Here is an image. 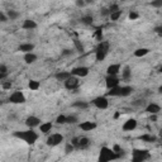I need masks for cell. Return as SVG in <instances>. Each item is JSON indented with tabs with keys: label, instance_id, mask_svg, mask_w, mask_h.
<instances>
[{
	"label": "cell",
	"instance_id": "obj_12",
	"mask_svg": "<svg viewBox=\"0 0 162 162\" xmlns=\"http://www.w3.org/2000/svg\"><path fill=\"white\" fill-rule=\"evenodd\" d=\"M39 124H41V119L38 117H34V115H31V117H28L26 119V125L28 128H35V127H39Z\"/></svg>",
	"mask_w": 162,
	"mask_h": 162
},
{
	"label": "cell",
	"instance_id": "obj_3",
	"mask_svg": "<svg viewBox=\"0 0 162 162\" xmlns=\"http://www.w3.org/2000/svg\"><path fill=\"white\" fill-rule=\"evenodd\" d=\"M113 160H119L118 154L109 147H101L100 154H99V161L108 162V161H113Z\"/></svg>",
	"mask_w": 162,
	"mask_h": 162
},
{
	"label": "cell",
	"instance_id": "obj_48",
	"mask_svg": "<svg viewBox=\"0 0 162 162\" xmlns=\"http://www.w3.org/2000/svg\"><path fill=\"white\" fill-rule=\"evenodd\" d=\"M94 0H85V4H91Z\"/></svg>",
	"mask_w": 162,
	"mask_h": 162
},
{
	"label": "cell",
	"instance_id": "obj_17",
	"mask_svg": "<svg viewBox=\"0 0 162 162\" xmlns=\"http://www.w3.org/2000/svg\"><path fill=\"white\" fill-rule=\"evenodd\" d=\"M53 128V124L51 122H44V123H41L39 124V132L43 134H48L50 132Z\"/></svg>",
	"mask_w": 162,
	"mask_h": 162
},
{
	"label": "cell",
	"instance_id": "obj_9",
	"mask_svg": "<svg viewBox=\"0 0 162 162\" xmlns=\"http://www.w3.org/2000/svg\"><path fill=\"white\" fill-rule=\"evenodd\" d=\"M91 103L96 106L98 109H101V110L108 109V106H109V101H108L106 96H98V98H95Z\"/></svg>",
	"mask_w": 162,
	"mask_h": 162
},
{
	"label": "cell",
	"instance_id": "obj_10",
	"mask_svg": "<svg viewBox=\"0 0 162 162\" xmlns=\"http://www.w3.org/2000/svg\"><path fill=\"white\" fill-rule=\"evenodd\" d=\"M71 72V75H74V76H76V77H85V76H87L89 75V69L86 67V66H79V67H74L72 70L70 71Z\"/></svg>",
	"mask_w": 162,
	"mask_h": 162
},
{
	"label": "cell",
	"instance_id": "obj_5",
	"mask_svg": "<svg viewBox=\"0 0 162 162\" xmlns=\"http://www.w3.org/2000/svg\"><path fill=\"white\" fill-rule=\"evenodd\" d=\"M71 143L74 145L75 149H86L91 142L87 137H75L71 139Z\"/></svg>",
	"mask_w": 162,
	"mask_h": 162
},
{
	"label": "cell",
	"instance_id": "obj_40",
	"mask_svg": "<svg viewBox=\"0 0 162 162\" xmlns=\"http://www.w3.org/2000/svg\"><path fill=\"white\" fill-rule=\"evenodd\" d=\"M11 86H13V84H11L10 81L3 82V89H4V90H9V89H11Z\"/></svg>",
	"mask_w": 162,
	"mask_h": 162
},
{
	"label": "cell",
	"instance_id": "obj_2",
	"mask_svg": "<svg viewBox=\"0 0 162 162\" xmlns=\"http://www.w3.org/2000/svg\"><path fill=\"white\" fill-rule=\"evenodd\" d=\"M109 42L106 41H100L99 44L96 46V48H95V58H96V61H103V60L106 57L108 52H109Z\"/></svg>",
	"mask_w": 162,
	"mask_h": 162
},
{
	"label": "cell",
	"instance_id": "obj_14",
	"mask_svg": "<svg viewBox=\"0 0 162 162\" xmlns=\"http://www.w3.org/2000/svg\"><path fill=\"white\" fill-rule=\"evenodd\" d=\"M96 127H98L96 123H95V122H89V121L82 122V123L79 124V128L81 130H84V132H91V130H94Z\"/></svg>",
	"mask_w": 162,
	"mask_h": 162
},
{
	"label": "cell",
	"instance_id": "obj_29",
	"mask_svg": "<svg viewBox=\"0 0 162 162\" xmlns=\"http://www.w3.org/2000/svg\"><path fill=\"white\" fill-rule=\"evenodd\" d=\"M28 86H29V89H31V90L35 91V90H38V89H39L41 84H39L37 80H31V81H29V84H28Z\"/></svg>",
	"mask_w": 162,
	"mask_h": 162
},
{
	"label": "cell",
	"instance_id": "obj_21",
	"mask_svg": "<svg viewBox=\"0 0 162 162\" xmlns=\"http://www.w3.org/2000/svg\"><path fill=\"white\" fill-rule=\"evenodd\" d=\"M70 76H71L70 71H60V72H57V74L55 75V77H56L57 81H65V80H67Z\"/></svg>",
	"mask_w": 162,
	"mask_h": 162
},
{
	"label": "cell",
	"instance_id": "obj_18",
	"mask_svg": "<svg viewBox=\"0 0 162 162\" xmlns=\"http://www.w3.org/2000/svg\"><path fill=\"white\" fill-rule=\"evenodd\" d=\"M161 112V106L156 103H151L146 106V113L148 114H158Z\"/></svg>",
	"mask_w": 162,
	"mask_h": 162
},
{
	"label": "cell",
	"instance_id": "obj_7",
	"mask_svg": "<svg viewBox=\"0 0 162 162\" xmlns=\"http://www.w3.org/2000/svg\"><path fill=\"white\" fill-rule=\"evenodd\" d=\"M9 101L11 104H24L26 103V96H24V94H23L22 91L17 90V91H14L9 96Z\"/></svg>",
	"mask_w": 162,
	"mask_h": 162
},
{
	"label": "cell",
	"instance_id": "obj_28",
	"mask_svg": "<svg viewBox=\"0 0 162 162\" xmlns=\"http://www.w3.org/2000/svg\"><path fill=\"white\" fill-rule=\"evenodd\" d=\"M109 17H110V19H112L113 22H117L119 18L122 17V10L119 9V10H117V11H113V13L109 14Z\"/></svg>",
	"mask_w": 162,
	"mask_h": 162
},
{
	"label": "cell",
	"instance_id": "obj_35",
	"mask_svg": "<svg viewBox=\"0 0 162 162\" xmlns=\"http://www.w3.org/2000/svg\"><path fill=\"white\" fill-rule=\"evenodd\" d=\"M151 5L154 7V8H161L162 7V0H152Z\"/></svg>",
	"mask_w": 162,
	"mask_h": 162
},
{
	"label": "cell",
	"instance_id": "obj_11",
	"mask_svg": "<svg viewBox=\"0 0 162 162\" xmlns=\"http://www.w3.org/2000/svg\"><path fill=\"white\" fill-rule=\"evenodd\" d=\"M119 80L117 75H108L106 76V79H105V85L108 89H112V87H115L119 85Z\"/></svg>",
	"mask_w": 162,
	"mask_h": 162
},
{
	"label": "cell",
	"instance_id": "obj_23",
	"mask_svg": "<svg viewBox=\"0 0 162 162\" xmlns=\"http://www.w3.org/2000/svg\"><path fill=\"white\" fill-rule=\"evenodd\" d=\"M141 139L146 143H154L157 141V137L153 134H143V136H141Z\"/></svg>",
	"mask_w": 162,
	"mask_h": 162
},
{
	"label": "cell",
	"instance_id": "obj_27",
	"mask_svg": "<svg viewBox=\"0 0 162 162\" xmlns=\"http://www.w3.org/2000/svg\"><path fill=\"white\" fill-rule=\"evenodd\" d=\"M80 20H81L82 24H85V26H91L93 22H94V18H93L91 15H85V17H82Z\"/></svg>",
	"mask_w": 162,
	"mask_h": 162
},
{
	"label": "cell",
	"instance_id": "obj_20",
	"mask_svg": "<svg viewBox=\"0 0 162 162\" xmlns=\"http://www.w3.org/2000/svg\"><path fill=\"white\" fill-rule=\"evenodd\" d=\"M37 61V55L33 52H28V53H24V62L31 65V63H34Z\"/></svg>",
	"mask_w": 162,
	"mask_h": 162
},
{
	"label": "cell",
	"instance_id": "obj_47",
	"mask_svg": "<svg viewBox=\"0 0 162 162\" xmlns=\"http://www.w3.org/2000/svg\"><path fill=\"white\" fill-rule=\"evenodd\" d=\"M119 117H121V113H115V114H114V118H119Z\"/></svg>",
	"mask_w": 162,
	"mask_h": 162
},
{
	"label": "cell",
	"instance_id": "obj_13",
	"mask_svg": "<svg viewBox=\"0 0 162 162\" xmlns=\"http://www.w3.org/2000/svg\"><path fill=\"white\" fill-rule=\"evenodd\" d=\"M137 125H138V123H137L136 119L130 118V119H128V121L124 122V124H123L122 128H123V130H125V132H132V130H134V129L137 128Z\"/></svg>",
	"mask_w": 162,
	"mask_h": 162
},
{
	"label": "cell",
	"instance_id": "obj_26",
	"mask_svg": "<svg viewBox=\"0 0 162 162\" xmlns=\"http://www.w3.org/2000/svg\"><path fill=\"white\" fill-rule=\"evenodd\" d=\"M7 17H8V19H10V20H15V19L19 18V13L15 11V10H13V9H9L7 11Z\"/></svg>",
	"mask_w": 162,
	"mask_h": 162
},
{
	"label": "cell",
	"instance_id": "obj_42",
	"mask_svg": "<svg viewBox=\"0 0 162 162\" xmlns=\"http://www.w3.org/2000/svg\"><path fill=\"white\" fill-rule=\"evenodd\" d=\"M75 4L77 5L79 8H82V7H85V0H75Z\"/></svg>",
	"mask_w": 162,
	"mask_h": 162
},
{
	"label": "cell",
	"instance_id": "obj_4",
	"mask_svg": "<svg viewBox=\"0 0 162 162\" xmlns=\"http://www.w3.org/2000/svg\"><path fill=\"white\" fill-rule=\"evenodd\" d=\"M151 158V154L147 149H133L132 153V161L133 162H143Z\"/></svg>",
	"mask_w": 162,
	"mask_h": 162
},
{
	"label": "cell",
	"instance_id": "obj_46",
	"mask_svg": "<svg viewBox=\"0 0 162 162\" xmlns=\"http://www.w3.org/2000/svg\"><path fill=\"white\" fill-rule=\"evenodd\" d=\"M8 76V74H4V72H0V81H2V80H4L5 79V77H7Z\"/></svg>",
	"mask_w": 162,
	"mask_h": 162
},
{
	"label": "cell",
	"instance_id": "obj_6",
	"mask_svg": "<svg viewBox=\"0 0 162 162\" xmlns=\"http://www.w3.org/2000/svg\"><path fill=\"white\" fill-rule=\"evenodd\" d=\"M63 142V136L61 133H53L51 136H48V138H47V146L50 147H56L58 145H61V143Z\"/></svg>",
	"mask_w": 162,
	"mask_h": 162
},
{
	"label": "cell",
	"instance_id": "obj_37",
	"mask_svg": "<svg viewBox=\"0 0 162 162\" xmlns=\"http://www.w3.org/2000/svg\"><path fill=\"white\" fill-rule=\"evenodd\" d=\"M145 104H146L145 100H136V101L132 103V105H133V106H143Z\"/></svg>",
	"mask_w": 162,
	"mask_h": 162
},
{
	"label": "cell",
	"instance_id": "obj_19",
	"mask_svg": "<svg viewBox=\"0 0 162 162\" xmlns=\"http://www.w3.org/2000/svg\"><path fill=\"white\" fill-rule=\"evenodd\" d=\"M34 50V44L33 43H22L18 47V51H20L23 53H28V52H33Z\"/></svg>",
	"mask_w": 162,
	"mask_h": 162
},
{
	"label": "cell",
	"instance_id": "obj_22",
	"mask_svg": "<svg viewBox=\"0 0 162 162\" xmlns=\"http://www.w3.org/2000/svg\"><path fill=\"white\" fill-rule=\"evenodd\" d=\"M130 77H132V70H130L129 66H125V67L123 69V71H122V79L125 80V81H128Z\"/></svg>",
	"mask_w": 162,
	"mask_h": 162
},
{
	"label": "cell",
	"instance_id": "obj_49",
	"mask_svg": "<svg viewBox=\"0 0 162 162\" xmlns=\"http://www.w3.org/2000/svg\"><path fill=\"white\" fill-rule=\"evenodd\" d=\"M122 2H123V0H122Z\"/></svg>",
	"mask_w": 162,
	"mask_h": 162
},
{
	"label": "cell",
	"instance_id": "obj_44",
	"mask_svg": "<svg viewBox=\"0 0 162 162\" xmlns=\"http://www.w3.org/2000/svg\"><path fill=\"white\" fill-rule=\"evenodd\" d=\"M0 72H4V74H8V67L5 65H0Z\"/></svg>",
	"mask_w": 162,
	"mask_h": 162
},
{
	"label": "cell",
	"instance_id": "obj_8",
	"mask_svg": "<svg viewBox=\"0 0 162 162\" xmlns=\"http://www.w3.org/2000/svg\"><path fill=\"white\" fill-rule=\"evenodd\" d=\"M63 84H65V87L67 90H76L80 85V81H79V77L71 75L67 80L63 81Z\"/></svg>",
	"mask_w": 162,
	"mask_h": 162
},
{
	"label": "cell",
	"instance_id": "obj_16",
	"mask_svg": "<svg viewBox=\"0 0 162 162\" xmlns=\"http://www.w3.org/2000/svg\"><path fill=\"white\" fill-rule=\"evenodd\" d=\"M22 28L26 29V31H33V29L37 28V23H35L33 19H26L23 22Z\"/></svg>",
	"mask_w": 162,
	"mask_h": 162
},
{
	"label": "cell",
	"instance_id": "obj_15",
	"mask_svg": "<svg viewBox=\"0 0 162 162\" xmlns=\"http://www.w3.org/2000/svg\"><path fill=\"white\" fill-rule=\"evenodd\" d=\"M119 72H121V65L119 63H112L106 69V75H118Z\"/></svg>",
	"mask_w": 162,
	"mask_h": 162
},
{
	"label": "cell",
	"instance_id": "obj_1",
	"mask_svg": "<svg viewBox=\"0 0 162 162\" xmlns=\"http://www.w3.org/2000/svg\"><path fill=\"white\" fill-rule=\"evenodd\" d=\"M13 136L15 138H19V139L24 141L26 143H28V145H34L38 139V134L31 128L27 129V130H17L13 133Z\"/></svg>",
	"mask_w": 162,
	"mask_h": 162
},
{
	"label": "cell",
	"instance_id": "obj_24",
	"mask_svg": "<svg viewBox=\"0 0 162 162\" xmlns=\"http://www.w3.org/2000/svg\"><path fill=\"white\" fill-rule=\"evenodd\" d=\"M72 106H74V108H77V109H87V108L90 106V104L87 103V101H81V100H79V101H75V103L72 104Z\"/></svg>",
	"mask_w": 162,
	"mask_h": 162
},
{
	"label": "cell",
	"instance_id": "obj_25",
	"mask_svg": "<svg viewBox=\"0 0 162 162\" xmlns=\"http://www.w3.org/2000/svg\"><path fill=\"white\" fill-rule=\"evenodd\" d=\"M148 53H149V50L143 47V48H138V50L134 51V56L136 57H145V56L148 55Z\"/></svg>",
	"mask_w": 162,
	"mask_h": 162
},
{
	"label": "cell",
	"instance_id": "obj_43",
	"mask_svg": "<svg viewBox=\"0 0 162 162\" xmlns=\"http://www.w3.org/2000/svg\"><path fill=\"white\" fill-rule=\"evenodd\" d=\"M61 55H62V56H71V55H72V51L69 50V48H65V50L61 52Z\"/></svg>",
	"mask_w": 162,
	"mask_h": 162
},
{
	"label": "cell",
	"instance_id": "obj_45",
	"mask_svg": "<svg viewBox=\"0 0 162 162\" xmlns=\"http://www.w3.org/2000/svg\"><path fill=\"white\" fill-rule=\"evenodd\" d=\"M154 32L161 35V34H162V27H161V26H157V27L154 28Z\"/></svg>",
	"mask_w": 162,
	"mask_h": 162
},
{
	"label": "cell",
	"instance_id": "obj_32",
	"mask_svg": "<svg viewBox=\"0 0 162 162\" xmlns=\"http://www.w3.org/2000/svg\"><path fill=\"white\" fill-rule=\"evenodd\" d=\"M75 151V147H74V145L71 142H69V143H66V146H65V152L66 153H71V152H74Z\"/></svg>",
	"mask_w": 162,
	"mask_h": 162
},
{
	"label": "cell",
	"instance_id": "obj_33",
	"mask_svg": "<svg viewBox=\"0 0 162 162\" xmlns=\"http://www.w3.org/2000/svg\"><path fill=\"white\" fill-rule=\"evenodd\" d=\"M56 124H66V115H63V114H61V115H58L57 118H56Z\"/></svg>",
	"mask_w": 162,
	"mask_h": 162
},
{
	"label": "cell",
	"instance_id": "obj_34",
	"mask_svg": "<svg viewBox=\"0 0 162 162\" xmlns=\"http://www.w3.org/2000/svg\"><path fill=\"white\" fill-rule=\"evenodd\" d=\"M128 18H129L130 20H136V19H138V18H139V14H138L137 11H130L129 15H128Z\"/></svg>",
	"mask_w": 162,
	"mask_h": 162
},
{
	"label": "cell",
	"instance_id": "obj_38",
	"mask_svg": "<svg viewBox=\"0 0 162 162\" xmlns=\"http://www.w3.org/2000/svg\"><path fill=\"white\" fill-rule=\"evenodd\" d=\"M109 13H113V11H117V10H119V7H118V4H112L109 8Z\"/></svg>",
	"mask_w": 162,
	"mask_h": 162
},
{
	"label": "cell",
	"instance_id": "obj_36",
	"mask_svg": "<svg viewBox=\"0 0 162 162\" xmlns=\"http://www.w3.org/2000/svg\"><path fill=\"white\" fill-rule=\"evenodd\" d=\"M95 37H96V39L100 42V41H103V31L101 29H98L96 32H95Z\"/></svg>",
	"mask_w": 162,
	"mask_h": 162
},
{
	"label": "cell",
	"instance_id": "obj_31",
	"mask_svg": "<svg viewBox=\"0 0 162 162\" xmlns=\"http://www.w3.org/2000/svg\"><path fill=\"white\" fill-rule=\"evenodd\" d=\"M74 44H75V48L79 51V52H84V46H82V43H81V41L80 39H77V38H75L74 39Z\"/></svg>",
	"mask_w": 162,
	"mask_h": 162
},
{
	"label": "cell",
	"instance_id": "obj_41",
	"mask_svg": "<svg viewBox=\"0 0 162 162\" xmlns=\"http://www.w3.org/2000/svg\"><path fill=\"white\" fill-rule=\"evenodd\" d=\"M100 14L103 15V17H108L110 13H109V9L108 8H101V10H100Z\"/></svg>",
	"mask_w": 162,
	"mask_h": 162
},
{
	"label": "cell",
	"instance_id": "obj_39",
	"mask_svg": "<svg viewBox=\"0 0 162 162\" xmlns=\"http://www.w3.org/2000/svg\"><path fill=\"white\" fill-rule=\"evenodd\" d=\"M8 20H9V19H8L7 14H5V13H3V11H0V22L5 23V22H8Z\"/></svg>",
	"mask_w": 162,
	"mask_h": 162
},
{
	"label": "cell",
	"instance_id": "obj_30",
	"mask_svg": "<svg viewBox=\"0 0 162 162\" xmlns=\"http://www.w3.org/2000/svg\"><path fill=\"white\" fill-rule=\"evenodd\" d=\"M77 122H79V118H77L76 115H66V123H69V124H76Z\"/></svg>",
	"mask_w": 162,
	"mask_h": 162
}]
</instances>
